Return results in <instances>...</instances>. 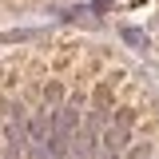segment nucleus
Returning a JSON list of instances; mask_svg holds the SVG:
<instances>
[{"mask_svg":"<svg viewBox=\"0 0 159 159\" xmlns=\"http://www.w3.org/2000/svg\"><path fill=\"white\" fill-rule=\"evenodd\" d=\"M123 40H127V44H147V36H143L139 28H123Z\"/></svg>","mask_w":159,"mask_h":159,"instance_id":"obj_1","label":"nucleus"}]
</instances>
